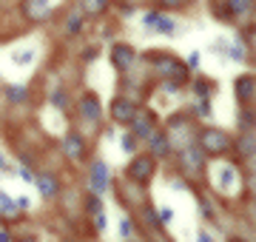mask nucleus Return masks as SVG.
Instances as JSON below:
<instances>
[{"instance_id": "f257e3e1", "label": "nucleus", "mask_w": 256, "mask_h": 242, "mask_svg": "<svg viewBox=\"0 0 256 242\" xmlns=\"http://www.w3.org/2000/svg\"><path fill=\"white\" fill-rule=\"evenodd\" d=\"M230 140L225 131H216V128H205L200 137V148L205 154H222V151H228Z\"/></svg>"}, {"instance_id": "f03ea898", "label": "nucleus", "mask_w": 256, "mask_h": 242, "mask_svg": "<svg viewBox=\"0 0 256 242\" xmlns=\"http://www.w3.org/2000/svg\"><path fill=\"white\" fill-rule=\"evenodd\" d=\"M142 26H146V32H156V34H165V38L176 34V23L171 18L160 14V12H148V14H142Z\"/></svg>"}, {"instance_id": "7ed1b4c3", "label": "nucleus", "mask_w": 256, "mask_h": 242, "mask_svg": "<svg viewBox=\"0 0 256 242\" xmlns=\"http://www.w3.org/2000/svg\"><path fill=\"white\" fill-rule=\"evenodd\" d=\"M154 174V160L151 157H134L128 166V177L134 182H148V177Z\"/></svg>"}, {"instance_id": "20e7f679", "label": "nucleus", "mask_w": 256, "mask_h": 242, "mask_svg": "<svg viewBox=\"0 0 256 242\" xmlns=\"http://www.w3.org/2000/svg\"><path fill=\"white\" fill-rule=\"evenodd\" d=\"M80 117L86 122H97L102 117V106L97 102L94 94H82V97H80Z\"/></svg>"}, {"instance_id": "39448f33", "label": "nucleus", "mask_w": 256, "mask_h": 242, "mask_svg": "<svg viewBox=\"0 0 256 242\" xmlns=\"http://www.w3.org/2000/svg\"><path fill=\"white\" fill-rule=\"evenodd\" d=\"M106 188H108V166L102 160H97L92 166V191L94 194H102Z\"/></svg>"}, {"instance_id": "423d86ee", "label": "nucleus", "mask_w": 256, "mask_h": 242, "mask_svg": "<svg viewBox=\"0 0 256 242\" xmlns=\"http://www.w3.org/2000/svg\"><path fill=\"white\" fill-rule=\"evenodd\" d=\"M156 66H160V72H162L165 77H174L176 83L185 80V66L176 63V60H171V57H156Z\"/></svg>"}, {"instance_id": "0eeeda50", "label": "nucleus", "mask_w": 256, "mask_h": 242, "mask_svg": "<svg viewBox=\"0 0 256 242\" xmlns=\"http://www.w3.org/2000/svg\"><path fill=\"white\" fill-rule=\"evenodd\" d=\"M134 114H137V106L131 100H122V97H120V100H114V106H111V117L117 122H131Z\"/></svg>"}, {"instance_id": "6e6552de", "label": "nucleus", "mask_w": 256, "mask_h": 242, "mask_svg": "<svg viewBox=\"0 0 256 242\" xmlns=\"http://www.w3.org/2000/svg\"><path fill=\"white\" fill-rule=\"evenodd\" d=\"M111 60H114V66H117L120 72H126L128 66L134 63V48H131V46H122V43H117V46L111 48Z\"/></svg>"}, {"instance_id": "1a4fd4ad", "label": "nucleus", "mask_w": 256, "mask_h": 242, "mask_svg": "<svg viewBox=\"0 0 256 242\" xmlns=\"http://www.w3.org/2000/svg\"><path fill=\"white\" fill-rule=\"evenodd\" d=\"M131 126H134V137H140V140H148V134L154 131L151 114H134L131 117Z\"/></svg>"}, {"instance_id": "9d476101", "label": "nucleus", "mask_w": 256, "mask_h": 242, "mask_svg": "<svg viewBox=\"0 0 256 242\" xmlns=\"http://www.w3.org/2000/svg\"><path fill=\"white\" fill-rule=\"evenodd\" d=\"M52 9H54V3H52V0H28V3H26V14H28V18H34V20L48 18Z\"/></svg>"}, {"instance_id": "9b49d317", "label": "nucleus", "mask_w": 256, "mask_h": 242, "mask_svg": "<svg viewBox=\"0 0 256 242\" xmlns=\"http://www.w3.org/2000/svg\"><path fill=\"white\" fill-rule=\"evenodd\" d=\"M63 151H66V157L68 160H80L82 151H86V142H82L80 134H68V137L63 140Z\"/></svg>"}, {"instance_id": "f8f14e48", "label": "nucleus", "mask_w": 256, "mask_h": 242, "mask_svg": "<svg viewBox=\"0 0 256 242\" xmlns=\"http://www.w3.org/2000/svg\"><path fill=\"white\" fill-rule=\"evenodd\" d=\"M34 186H37V191L46 196V200H54L57 191H60V186H57V180L52 177V174H40V177L34 180Z\"/></svg>"}, {"instance_id": "ddd939ff", "label": "nucleus", "mask_w": 256, "mask_h": 242, "mask_svg": "<svg viewBox=\"0 0 256 242\" xmlns=\"http://www.w3.org/2000/svg\"><path fill=\"white\" fill-rule=\"evenodd\" d=\"M148 146H151V154H154V157H165V154L171 151V140H168L165 134H156V131L148 134Z\"/></svg>"}, {"instance_id": "4468645a", "label": "nucleus", "mask_w": 256, "mask_h": 242, "mask_svg": "<svg viewBox=\"0 0 256 242\" xmlns=\"http://www.w3.org/2000/svg\"><path fill=\"white\" fill-rule=\"evenodd\" d=\"M216 180H220V186L225 191H230V188L236 186V171L230 166H222V168H216Z\"/></svg>"}, {"instance_id": "2eb2a0df", "label": "nucleus", "mask_w": 256, "mask_h": 242, "mask_svg": "<svg viewBox=\"0 0 256 242\" xmlns=\"http://www.w3.org/2000/svg\"><path fill=\"white\" fill-rule=\"evenodd\" d=\"M182 160L188 168H200L202 166V148H194L191 142L188 146H182Z\"/></svg>"}, {"instance_id": "dca6fc26", "label": "nucleus", "mask_w": 256, "mask_h": 242, "mask_svg": "<svg viewBox=\"0 0 256 242\" xmlns=\"http://www.w3.org/2000/svg\"><path fill=\"white\" fill-rule=\"evenodd\" d=\"M254 92H256V80L254 77H239L236 80V97L239 100H248Z\"/></svg>"}, {"instance_id": "f3484780", "label": "nucleus", "mask_w": 256, "mask_h": 242, "mask_svg": "<svg viewBox=\"0 0 256 242\" xmlns=\"http://www.w3.org/2000/svg\"><path fill=\"white\" fill-rule=\"evenodd\" d=\"M6 100L9 102H26L28 100V88L26 86H9V88H6Z\"/></svg>"}, {"instance_id": "a211bd4d", "label": "nucleus", "mask_w": 256, "mask_h": 242, "mask_svg": "<svg viewBox=\"0 0 256 242\" xmlns=\"http://www.w3.org/2000/svg\"><path fill=\"white\" fill-rule=\"evenodd\" d=\"M106 6H108V0H82L86 14H100V12H106Z\"/></svg>"}, {"instance_id": "6ab92c4d", "label": "nucleus", "mask_w": 256, "mask_h": 242, "mask_svg": "<svg viewBox=\"0 0 256 242\" xmlns=\"http://www.w3.org/2000/svg\"><path fill=\"white\" fill-rule=\"evenodd\" d=\"M12 63H18V66H32V63H34V48H23V52H14V54H12Z\"/></svg>"}, {"instance_id": "aec40b11", "label": "nucleus", "mask_w": 256, "mask_h": 242, "mask_svg": "<svg viewBox=\"0 0 256 242\" xmlns=\"http://www.w3.org/2000/svg\"><path fill=\"white\" fill-rule=\"evenodd\" d=\"M250 0H228V14H248Z\"/></svg>"}, {"instance_id": "412c9836", "label": "nucleus", "mask_w": 256, "mask_h": 242, "mask_svg": "<svg viewBox=\"0 0 256 242\" xmlns=\"http://www.w3.org/2000/svg\"><path fill=\"white\" fill-rule=\"evenodd\" d=\"M14 200H12V196H6L3 194V191H0V214H6V216H14L18 214V208H14Z\"/></svg>"}, {"instance_id": "4be33fe9", "label": "nucleus", "mask_w": 256, "mask_h": 242, "mask_svg": "<svg viewBox=\"0 0 256 242\" xmlns=\"http://www.w3.org/2000/svg\"><path fill=\"white\" fill-rule=\"evenodd\" d=\"M131 234H134V220L131 216H122L120 220V236L122 240H131Z\"/></svg>"}, {"instance_id": "5701e85b", "label": "nucleus", "mask_w": 256, "mask_h": 242, "mask_svg": "<svg viewBox=\"0 0 256 242\" xmlns=\"http://www.w3.org/2000/svg\"><path fill=\"white\" fill-rule=\"evenodd\" d=\"M80 28H82V18H80V12H74L72 18H68V23H66V32L68 34H77Z\"/></svg>"}, {"instance_id": "b1692460", "label": "nucleus", "mask_w": 256, "mask_h": 242, "mask_svg": "<svg viewBox=\"0 0 256 242\" xmlns=\"http://www.w3.org/2000/svg\"><path fill=\"white\" fill-rule=\"evenodd\" d=\"M120 148L126 151V154H134V148H137V137H134V134H122V140H120Z\"/></svg>"}, {"instance_id": "393cba45", "label": "nucleus", "mask_w": 256, "mask_h": 242, "mask_svg": "<svg viewBox=\"0 0 256 242\" xmlns=\"http://www.w3.org/2000/svg\"><path fill=\"white\" fill-rule=\"evenodd\" d=\"M52 106H54V108H66V106H68V100H66V92H63V88H57V92L52 94Z\"/></svg>"}, {"instance_id": "a878e982", "label": "nucleus", "mask_w": 256, "mask_h": 242, "mask_svg": "<svg viewBox=\"0 0 256 242\" xmlns=\"http://www.w3.org/2000/svg\"><path fill=\"white\" fill-rule=\"evenodd\" d=\"M88 211H92V214H100V211H102V200H100V194H94L92 200H88Z\"/></svg>"}, {"instance_id": "bb28decb", "label": "nucleus", "mask_w": 256, "mask_h": 242, "mask_svg": "<svg viewBox=\"0 0 256 242\" xmlns=\"http://www.w3.org/2000/svg\"><path fill=\"white\" fill-rule=\"evenodd\" d=\"M94 216H97V220H94V225H97V231H106V228H108V220H106V214L100 211V214H94Z\"/></svg>"}, {"instance_id": "cd10ccee", "label": "nucleus", "mask_w": 256, "mask_h": 242, "mask_svg": "<svg viewBox=\"0 0 256 242\" xmlns=\"http://www.w3.org/2000/svg\"><path fill=\"white\" fill-rule=\"evenodd\" d=\"M171 220H174V211H171V208H162V214H160V222L168 225Z\"/></svg>"}, {"instance_id": "c85d7f7f", "label": "nucleus", "mask_w": 256, "mask_h": 242, "mask_svg": "<svg viewBox=\"0 0 256 242\" xmlns=\"http://www.w3.org/2000/svg\"><path fill=\"white\" fill-rule=\"evenodd\" d=\"M234 52H230V57H234V60H242V57H245V52H242V43H234Z\"/></svg>"}, {"instance_id": "c756f323", "label": "nucleus", "mask_w": 256, "mask_h": 242, "mask_svg": "<svg viewBox=\"0 0 256 242\" xmlns=\"http://www.w3.org/2000/svg\"><path fill=\"white\" fill-rule=\"evenodd\" d=\"M0 174H12V166L6 162V157L0 154Z\"/></svg>"}, {"instance_id": "7c9ffc66", "label": "nucleus", "mask_w": 256, "mask_h": 242, "mask_svg": "<svg viewBox=\"0 0 256 242\" xmlns=\"http://www.w3.org/2000/svg\"><path fill=\"white\" fill-rule=\"evenodd\" d=\"M20 174H23V180H26V182H34V177H32V171L26 168V162H23V171H20Z\"/></svg>"}, {"instance_id": "2f4dec72", "label": "nucleus", "mask_w": 256, "mask_h": 242, "mask_svg": "<svg viewBox=\"0 0 256 242\" xmlns=\"http://www.w3.org/2000/svg\"><path fill=\"white\" fill-rule=\"evenodd\" d=\"M0 242H9V234L3 231V228H0Z\"/></svg>"}, {"instance_id": "473e14b6", "label": "nucleus", "mask_w": 256, "mask_h": 242, "mask_svg": "<svg viewBox=\"0 0 256 242\" xmlns=\"http://www.w3.org/2000/svg\"><path fill=\"white\" fill-rule=\"evenodd\" d=\"M200 242H210V236H208L205 231H200Z\"/></svg>"}, {"instance_id": "72a5a7b5", "label": "nucleus", "mask_w": 256, "mask_h": 242, "mask_svg": "<svg viewBox=\"0 0 256 242\" xmlns=\"http://www.w3.org/2000/svg\"><path fill=\"white\" fill-rule=\"evenodd\" d=\"M162 3H171V6H182V0H162Z\"/></svg>"}, {"instance_id": "f704fd0d", "label": "nucleus", "mask_w": 256, "mask_h": 242, "mask_svg": "<svg viewBox=\"0 0 256 242\" xmlns=\"http://www.w3.org/2000/svg\"><path fill=\"white\" fill-rule=\"evenodd\" d=\"M230 242H239V240H230Z\"/></svg>"}, {"instance_id": "c9c22d12", "label": "nucleus", "mask_w": 256, "mask_h": 242, "mask_svg": "<svg viewBox=\"0 0 256 242\" xmlns=\"http://www.w3.org/2000/svg\"><path fill=\"white\" fill-rule=\"evenodd\" d=\"M26 242H34V240H26Z\"/></svg>"}]
</instances>
